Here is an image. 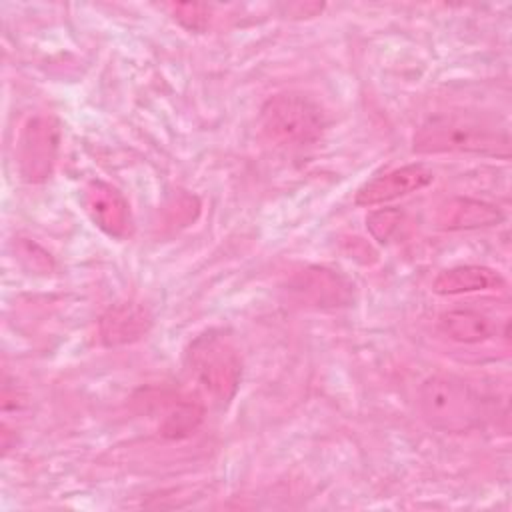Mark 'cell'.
Here are the masks:
<instances>
[{
	"mask_svg": "<svg viewBox=\"0 0 512 512\" xmlns=\"http://www.w3.org/2000/svg\"><path fill=\"white\" fill-rule=\"evenodd\" d=\"M152 328V314L146 306L124 300L112 304L98 322V334L104 346H126L142 340Z\"/></svg>",
	"mask_w": 512,
	"mask_h": 512,
	"instance_id": "cell-9",
	"label": "cell"
},
{
	"mask_svg": "<svg viewBox=\"0 0 512 512\" xmlns=\"http://www.w3.org/2000/svg\"><path fill=\"white\" fill-rule=\"evenodd\" d=\"M434 180V172L424 164H406L384 172L370 182H366L358 192L354 202L358 206H376L386 204L396 198L408 196L426 188Z\"/></svg>",
	"mask_w": 512,
	"mask_h": 512,
	"instance_id": "cell-8",
	"label": "cell"
},
{
	"mask_svg": "<svg viewBox=\"0 0 512 512\" xmlns=\"http://www.w3.org/2000/svg\"><path fill=\"white\" fill-rule=\"evenodd\" d=\"M416 154H482L508 158L510 136L494 118L476 112H438L412 136Z\"/></svg>",
	"mask_w": 512,
	"mask_h": 512,
	"instance_id": "cell-1",
	"label": "cell"
},
{
	"mask_svg": "<svg viewBox=\"0 0 512 512\" xmlns=\"http://www.w3.org/2000/svg\"><path fill=\"white\" fill-rule=\"evenodd\" d=\"M204 420V406L198 400H180L176 402L160 422V434L168 440L188 438L198 430Z\"/></svg>",
	"mask_w": 512,
	"mask_h": 512,
	"instance_id": "cell-13",
	"label": "cell"
},
{
	"mask_svg": "<svg viewBox=\"0 0 512 512\" xmlns=\"http://www.w3.org/2000/svg\"><path fill=\"white\" fill-rule=\"evenodd\" d=\"M502 286H504V278L494 268L464 264V266H454L440 272L432 284V290L442 296H456V294H468V292L498 290Z\"/></svg>",
	"mask_w": 512,
	"mask_h": 512,
	"instance_id": "cell-11",
	"label": "cell"
},
{
	"mask_svg": "<svg viewBox=\"0 0 512 512\" xmlns=\"http://www.w3.org/2000/svg\"><path fill=\"white\" fill-rule=\"evenodd\" d=\"M326 124L324 108L302 92H278L260 108L264 136L284 148H302L318 142Z\"/></svg>",
	"mask_w": 512,
	"mask_h": 512,
	"instance_id": "cell-4",
	"label": "cell"
},
{
	"mask_svg": "<svg viewBox=\"0 0 512 512\" xmlns=\"http://www.w3.org/2000/svg\"><path fill=\"white\" fill-rule=\"evenodd\" d=\"M186 364L214 402L230 404L240 388L242 356L226 332L206 330L198 334L186 350Z\"/></svg>",
	"mask_w": 512,
	"mask_h": 512,
	"instance_id": "cell-2",
	"label": "cell"
},
{
	"mask_svg": "<svg viewBox=\"0 0 512 512\" xmlns=\"http://www.w3.org/2000/svg\"><path fill=\"white\" fill-rule=\"evenodd\" d=\"M82 206L104 234L126 238L132 230V212L124 194L104 180H90L82 188Z\"/></svg>",
	"mask_w": 512,
	"mask_h": 512,
	"instance_id": "cell-7",
	"label": "cell"
},
{
	"mask_svg": "<svg viewBox=\"0 0 512 512\" xmlns=\"http://www.w3.org/2000/svg\"><path fill=\"white\" fill-rule=\"evenodd\" d=\"M290 302L308 310L344 308L354 300V284L338 270L326 266H304L284 282Z\"/></svg>",
	"mask_w": 512,
	"mask_h": 512,
	"instance_id": "cell-6",
	"label": "cell"
},
{
	"mask_svg": "<svg viewBox=\"0 0 512 512\" xmlns=\"http://www.w3.org/2000/svg\"><path fill=\"white\" fill-rule=\"evenodd\" d=\"M60 122L50 114L28 118L18 134L16 164L24 182L42 184L56 168L60 154Z\"/></svg>",
	"mask_w": 512,
	"mask_h": 512,
	"instance_id": "cell-5",
	"label": "cell"
},
{
	"mask_svg": "<svg viewBox=\"0 0 512 512\" xmlns=\"http://www.w3.org/2000/svg\"><path fill=\"white\" fill-rule=\"evenodd\" d=\"M402 222L404 214L398 208H378L366 216V228L370 236L380 244L390 242L392 236L400 230Z\"/></svg>",
	"mask_w": 512,
	"mask_h": 512,
	"instance_id": "cell-14",
	"label": "cell"
},
{
	"mask_svg": "<svg viewBox=\"0 0 512 512\" xmlns=\"http://www.w3.org/2000/svg\"><path fill=\"white\" fill-rule=\"evenodd\" d=\"M440 330L454 342L478 344L494 336V322L474 308H452L440 316Z\"/></svg>",
	"mask_w": 512,
	"mask_h": 512,
	"instance_id": "cell-12",
	"label": "cell"
},
{
	"mask_svg": "<svg viewBox=\"0 0 512 512\" xmlns=\"http://www.w3.org/2000/svg\"><path fill=\"white\" fill-rule=\"evenodd\" d=\"M172 18L190 32H204L210 24V8L206 4L196 2H178L170 4Z\"/></svg>",
	"mask_w": 512,
	"mask_h": 512,
	"instance_id": "cell-15",
	"label": "cell"
},
{
	"mask_svg": "<svg viewBox=\"0 0 512 512\" xmlns=\"http://www.w3.org/2000/svg\"><path fill=\"white\" fill-rule=\"evenodd\" d=\"M422 418L442 432H468L484 416V404L478 392L462 378L452 374L428 376L418 392Z\"/></svg>",
	"mask_w": 512,
	"mask_h": 512,
	"instance_id": "cell-3",
	"label": "cell"
},
{
	"mask_svg": "<svg viewBox=\"0 0 512 512\" xmlns=\"http://www.w3.org/2000/svg\"><path fill=\"white\" fill-rule=\"evenodd\" d=\"M502 220L504 212L496 204L470 196H452L444 200L434 214V224L448 232L488 228Z\"/></svg>",
	"mask_w": 512,
	"mask_h": 512,
	"instance_id": "cell-10",
	"label": "cell"
}]
</instances>
